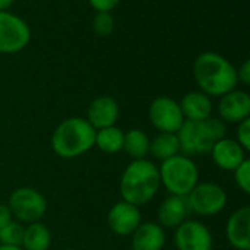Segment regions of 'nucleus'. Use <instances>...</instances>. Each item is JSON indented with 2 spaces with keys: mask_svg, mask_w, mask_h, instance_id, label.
Instances as JSON below:
<instances>
[{
  "mask_svg": "<svg viewBox=\"0 0 250 250\" xmlns=\"http://www.w3.org/2000/svg\"><path fill=\"white\" fill-rule=\"evenodd\" d=\"M199 91L209 97H223L237 88V69L224 56L215 51L201 53L192 69Z\"/></svg>",
  "mask_w": 250,
  "mask_h": 250,
  "instance_id": "f257e3e1",
  "label": "nucleus"
},
{
  "mask_svg": "<svg viewBox=\"0 0 250 250\" xmlns=\"http://www.w3.org/2000/svg\"><path fill=\"white\" fill-rule=\"evenodd\" d=\"M161 188L158 167L146 158L132 160L120 177V196L135 207L149 204Z\"/></svg>",
  "mask_w": 250,
  "mask_h": 250,
  "instance_id": "f03ea898",
  "label": "nucleus"
},
{
  "mask_svg": "<svg viewBox=\"0 0 250 250\" xmlns=\"http://www.w3.org/2000/svg\"><path fill=\"white\" fill-rule=\"evenodd\" d=\"M95 129L83 117L63 120L51 135V149L63 160L82 157L94 148Z\"/></svg>",
  "mask_w": 250,
  "mask_h": 250,
  "instance_id": "7ed1b4c3",
  "label": "nucleus"
},
{
  "mask_svg": "<svg viewBox=\"0 0 250 250\" xmlns=\"http://www.w3.org/2000/svg\"><path fill=\"white\" fill-rule=\"evenodd\" d=\"M226 136V123L218 117L190 122L185 120L177 132L180 152L188 157L209 154L212 146Z\"/></svg>",
  "mask_w": 250,
  "mask_h": 250,
  "instance_id": "20e7f679",
  "label": "nucleus"
},
{
  "mask_svg": "<svg viewBox=\"0 0 250 250\" xmlns=\"http://www.w3.org/2000/svg\"><path fill=\"white\" fill-rule=\"evenodd\" d=\"M161 186L170 195L188 196L192 189L199 183V168L192 157L177 154L166 161H161L158 167Z\"/></svg>",
  "mask_w": 250,
  "mask_h": 250,
  "instance_id": "39448f33",
  "label": "nucleus"
},
{
  "mask_svg": "<svg viewBox=\"0 0 250 250\" xmlns=\"http://www.w3.org/2000/svg\"><path fill=\"white\" fill-rule=\"evenodd\" d=\"M7 207L12 212L13 220L22 224H32L41 221L47 214V199L41 192L34 188H18L9 199Z\"/></svg>",
  "mask_w": 250,
  "mask_h": 250,
  "instance_id": "423d86ee",
  "label": "nucleus"
},
{
  "mask_svg": "<svg viewBox=\"0 0 250 250\" xmlns=\"http://www.w3.org/2000/svg\"><path fill=\"white\" fill-rule=\"evenodd\" d=\"M186 198L192 214L199 217L218 215L227 205L226 190L212 182H199Z\"/></svg>",
  "mask_w": 250,
  "mask_h": 250,
  "instance_id": "0eeeda50",
  "label": "nucleus"
},
{
  "mask_svg": "<svg viewBox=\"0 0 250 250\" xmlns=\"http://www.w3.org/2000/svg\"><path fill=\"white\" fill-rule=\"evenodd\" d=\"M31 29L18 15L4 10L0 12V53L15 54L28 47Z\"/></svg>",
  "mask_w": 250,
  "mask_h": 250,
  "instance_id": "6e6552de",
  "label": "nucleus"
},
{
  "mask_svg": "<svg viewBox=\"0 0 250 250\" xmlns=\"http://www.w3.org/2000/svg\"><path fill=\"white\" fill-rule=\"evenodd\" d=\"M151 125L164 133H177L185 123L179 101L171 97H158L149 104L148 110Z\"/></svg>",
  "mask_w": 250,
  "mask_h": 250,
  "instance_id": "1a4fd4ad",
  "label": "nucleus"
},
{
  "mask_svg": "<svg viewBox=\"0 0 250 250\" xmlns=\"http://www.w3.org/2000/svg\"><path fill=\"white\" fill-rule=\"evenodd\" d=\"M174 246L177 250H212L214 237L211 230L198 220H186L174 229Z\"/></svg>",
  "mask_w": 250,
  "mask_h": 250,
  "instance_id": "9d476101",
  "label": "nucleus"
},
{
  "mask_svg": "<svg viewBox=\"0 0 250 250\" xmlns=\"http://www.w3.org/2000/svg\"><path fill=\"white\" fill-rule=\"evenodd\" d=\"M142 223V215L139 207H135L126 201H120L114 204L107 214L108 229L117 234L127 237L130 236Z\"/></svg>",
  "mask_w": 250,
  "mask_h": 250,
  "instance_id": "9b49d317",
  "label": "nucleus"
},
{
  "mask_svg": "<svg viewBox=\"0 0 250 250\" xmlns=\"http://www.w3.org/2000/svg\"><path fill=\"white\" fill-rule=\"evenodd\" d=\"M218 114L224 123H236L250 117V95L246 91L233 89L220 97Z\"/></svg>",
  "mask_w": 250,
  "mask_h": 250,
  "instance_id": "f8f14e48",
  "label": "nucleus"
},
{
  "mask_svg": "<svg viewBox=\"0 0 250 250\" xmlns=\"http://www.w3.org/2000/svg\"><path fill=\"white\" fill-rule=\"evenodd\" d=\"M192 211L188 204L186 196L168 195L158 207L157 211V223L164 230H174L186 220H189Z\"/></svg>",
  "mask_w": 250,
  "mask_h": 250,
  "instance_id": "ddd939ff",
  "label": "nucleus"
},
{
  "mask_svg": "<svg viewBox=\"0 0 250 250\" xmlns=\"http://www.w3.org/2000/svg\"><path fill=\"white\" fill-rule=\"evenodd\" d=\"M209 154L217 167L231 173L248 158V151L236 139L227 136L220 139Z\"/></svg>",
  "mask_w": 250,
  "mask_h": 250,
  "instance_id": "4468645a",
  "label": "nucleus"
},
{
  "mask_svg": "<svg viewBox=\"0 0 250 250\" xmlns=\"http://www.w3.org/2000/svg\"><path fill=\"white\" fill-rule=\"evenodd\" d=\"M119 114H120L119 103L113 97L103 95L91 101L85 119L95 130H98V129L114 126L119 119Z\"/></svg>",
  "mask_w": 250,
  "mask_h": 250,
  "instance_id": "2eb2a0df",
  "label": "nucleus"
},
{
  "mask_svg": "<svg viewBox=\"0 0 250 250\" xmlns=\"http://www.w3.org/2000/svg\"><path fill=\"white\" fill-rule=\"evenodd\" d=\"M226 236L230 246L236 250H250V208L236 209L227 220Z\"/></svg>",
  "mask_w": 250,
  "mask_h": 250,
  "instance_id": "dca6fc26",
  "label": "nucleus"
},
{
  "mask_svg": "<svg viewBox=\"0 0 250 250\" xmlns=\"http://www.w3.org/2000/svg\"><path fill=\"white\" fill-rule=\"evenodd\" d=\"M130 237L132 250H163L167 243L166 230L155 221L141 223Z\"/></svg>",
  "mask_w": 250,
  "mask_h": 250,
  "instance_id": "f3484780",
  "label": "nucleus"
},
{
  "mask_svg": "<svg viewBox=\"0 0 250 250\" xmlns=\"http://www.w3.org/2000/svg\"><path fill=\"white\" fill-rule=\"evenodd\" d=\"M179 104L185 116V120L199 122L212 117V110H214L212 100L209 95L204 94L202 91L188 92Z\"/></svg>",
  "mask_w": 250,
  "mask_h": 250,
  "instance_id": "a211bd4d",
  "label": "nucleus"
},
{
  "mask_svg": "<svg viewBox=\"0 0 250 250\" xmlns=\"http://www.w3.org/2000/svg\"><path fill=\"white\" fill-rule=\"evenodd\" d=\"M53 236L50 229L41 221L26 224L21 248L23 250H48L51 248Z\"/></svg>",
  "mask_w": 250,
  "mask_h": 250,
  "instance_id": "6ab92c4d",
  "label": "nucleus"
},
{
  "mask_svg": "<svg viewBox=\"0 0 250 250\" xmlns=\"http://www.w3.org/2000/svg\"><path fill=\"white\" fill-rule=\"evenodd\" d=\"M180 152V142L177 133L160 132L152 139H149V155L158 161H166Z\"/></svg>",
  "mask_w": 250,
  "mask_h": 250,
  "instance_id": "aec40b11",
  "label": "nucleus"
},
{
  "mask_svg": "<svg viewBox=\"0 0 250 250\" xmlns=\"http://www.w3.org/2000/svg\"><path fill=\"white\" fill-rule=\"evenodd\" d=\"M123 139H125V132L114 125L110 127L98 129L95 132L94 146H97L104 154H117L123 151Z\"/></svg>",
  "mask_w": 250,
  "mask_h": 250,
  "instance_id": "412c9836",
  "label": "nucleus"
},
{
  "mask_svg": "<svg viewBox=\"0 0 250 250\" xmlns=\"http://www.w3.org/2000/svg\"><path fill=\"white\" fill-rule=\"evenodd\" d=\"M123 151L132 160H142L149 155V138L141 129H130L125 132Z\"/></svg>",
  "mask_w": 250,
  "mask_h": 250,
  "instance_id": "4be33fe9",
  "label": "nucleus"
},
{
  "mask_svg": "<svg viewBox=\"0 0 250 250\" xmlns=\"http://www.w3.org/2000/svg\"><path fill=\"white\" fill-rule=\"evenodd\" d=\"M25 226L16 220H12L3 229H0V245L3 246H21Z\"/></svg>",
  "mask_w": 250,
  "mask_h": 250,
  "instance_id": "5701e85b",
  "label": "nucleus"
},
{
  "mask_svg": "<svg viewBox=\"0 0 250 250\" xmlns=\"http://www.w3.org/2000/svg\"><path fill=\"white\" fill-rule=\"evenodd\" d=\"M92 29L101 38L110 37L114 31V16L111 12H97L92 19Z\"/></svg>",
  "mask_w": 250,
  "mask_h": 250,
  "instance_id": "b1692460",
  "label": "nucleus"
},
{
  "mask_svg": "<svg viewBox=\"0 0 250 250\" xmlns=\"http://www.w3.org/2000/svg\"><path fill=\"white\" fill-rule=\"evenodd\" d=\"M234 180H236V185L239 186V189L249 195L250 193V161L249 158H246L234 171Z\"/></svg>",
  "mask_w": 250,
  "mask_h": 250,
  "instance_id": "393cba45",
  "label": "nucleus"
},
{
  "mask_svg": "<svg viewBox=\"0 0 250 250\" xmlns=\"http://www.w3.org/2000/svg\"><path fill=\"white\" fill-rule=\"evenodd\" d=\"M236 141L246 149L250 151V117L240 122L237 125V130H236Z\"/></svg>",
  "mask_w": 250,
  "mask_h": 250,
  "instance_id": "a878e982",
  "label": "nucleus"
},
{
  "mask_svg": "<svg viewBox=\"0 0 250 250\" xmlns=\"http://www.w3.org/2000/svg\"><path fill=\"white\" fill-rule=\"evenodd\" d=\"M91 7L97 12H111L116 9L122 0H88Z\"/></svg>",
  "mask_w": 250,
  "mask_h": 250,
  "instance_id": "bb28decb",
  "label": "nucleus"
},
{
  "mask_svg": "<svg viewBox=\"0 0 250 250\" xmlns=\"http://www.w3.org/2000/svg\"><path fill=\"white\" fill-rule=\"evenodd\" d=\"M237 79L240 83L243 85H249L250 83V62L245 60L242 63V66L237 69Z\"/></svg>",
  "mask_w": 250,
  "mask_h": 250,
  "instance_id": "cd10ccee",
  "label": "nucleus"
},
{
  "mask_svg": "<svg viewBox=\"0 0 250 250\" xmlns=\"http://www.w3.org/2000/svg\"><path fill=\"white\" fill-rule=\"evenodd\" d=\"M12 220H13V217H12V212H10L7 204H0V229H3Z\"/></svg>",
  "mask_w": 250,
  "mask_h": 250,
  "instance_id": "c85d7f7f",
  "label": "nucleus"
},
{
  "mask_svg": "<svg viewBox=\"0 0 250 250\" xmlns=\"http://www.w3.org/2000/svg\"><path fill=\"white\" fill-rule=\"evenodd\" d=\"M13 3H15V0H0V12L9 10L13 6Z\"/></svg>",
  "mask_w": 250,
  "mask_h": 250,
  "instance_id": "c756f323",
  "label": "nucleus"
},
{
  "mask_svg": "<svg viewBox=\"0 0 250 250\" xmlns=\"http://www.w3.org/2000/svg\"><path fill=\"white\" fill-rule=\"evenodd\" d=\"M0 250H23L21 246H3L0 245Z\"/></svg>",
  "mask_w": 250,
  "mask_h": 250,
  "instance_id": "7c9ffc66",
  "label": "nucleus"
},
{
  "mask_svg": "<svg viewBox=\"0 0 250 250\" xmlns=\"http://www.w3.org/2000/svg\"><path fill=\"white\" fill-rule=\"evenodd\" d=\"M63 250H75V249H70V248H69V249H63Z\"/></svg>",
  "mask_w": 250,
  "mask_h": 250,
  "instance_id": "2f4dec72",
  "label": "nucleus"
},
{
  "mask_svg": "<svg viewBox=\"0 0 250 250\" xmlns=\"http://www.w3.org/2000/svg\"><path fill=\"white\" fill-rule=\"evenodd\" d=\"M234 250H236V249H234Z\"/></svg>",
  "mask_w": 250,
  "mask_h": 250,
  "instance_id": "473e14b6",
  "label": "nucleus"
}]
</instances>
